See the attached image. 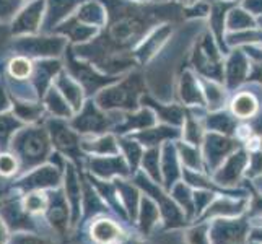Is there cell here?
<instances>
[{"mask_svg": "<svg viewBox=\"0 0 262 244\" xmlns=\"http://www.w3.org/2000/svg\"><path fill=\"white\" fill-rule=\"evenodd\" d=\"M12 148L20 160V168L23 171H28L31 166L39 165L48 157L49 140L42 129H23L18 130L13 137Z\"/></svg>", "mask_w": 262, "mask_h": 244, "instance_id": "1", "label": "cell"}, {"mask_svg": "<svg viewBox=\"0 0 262 244\" xmlns=\"http://www.w3.org/2000/svg\"><path fill=\"white\" fill-rule=\"evenodd\" d=\"M248 223L245 220H216L212 225V244H239L246 238Z\"/></svg>", "mask_w": 262, "mask_h": 244, "instance_id": "2", "label": "cell"}, {"mask_svg": "<svg viewBox=\"0 0 262 244\" xmlns=\"http://www.w3.org/2000/svg\"><path fill=\"white\" fill-rule=\"evenodd\" d=\"M60 181V174L57 168L52 166H42L34 169L33 173L26 174L20 183L18 187L23 189L25 192H31V191H41V189L46 187H56Z\"/></svg>", "mask_w": 262, "mask_h": 244, "instance_id": "3", "label": "cell"}, {"mask_svg": "<svg viewBox=\"0 0 262 244\" xmlns=\"http://www.w3.org/2000/svg\"><path fill=\"white\" fill-rule=\"evenodd\" d=\"M46 218L51 227L56 230L60 236H64V233L67 230V223H69V205H67V197L62 192L49 194Z\"/></svg>", "mask_w": 262, "mask_h": 244, "instance_id": "4", "label": "cell"}, {"mask_svg": "<svg viewBox=\"0 0 262 244\" xmlns=\"http://www.w3.org/2000/svg\"><path fill=\"white\" fill-rule=\"evenodd\" d=\"M92 238L99 244H111L121 239V230L111 220H96L92 225Z\"/></svg>", "mask_w": 262, "mask_h": 244, "instance_id": "5", "label": "cell"}, {"mask_svg": "<svg viewBox=\"0 0 262 244\" xmlns=\"http://www.w3.org/2000/svg\"><path fill=\"white\" fill-rule=\"evenodd\" d=\"M49 129L52 134V140L57 145L59 150L69 153V155H75L77 148V140L64 125H60L59 122H49Z\"/></svg>", "mask_w": 262, "mask_h": 244, "instance_id": "6", "label": "cell"}, {"mask_svg": "<svg viewBox=\"0 0 262 244\" xmlns=\"http://www.w3.org/2000/svg\"><path fill=\"white\" fill-rule=\"evenodd\" d=\"M42 4H33L28 8H25L21 15L16 18V23H13V31L16 33H28L36 28L39 20Z\"/></svg>", "mask_w": 262, "mask_h": 244, "instance_id": "7", "label": "cell"}, {"mask_svg": "<svg viewBox=\"0 0 262 244\" xmlns=\"http://www.w3.org/2000/svg\"><path fill=\"white\" fill-rule=\"evenodd\" d=\"M21 205L25 212H28L30 215L46 213L48 205H49V194H44L41 191H31L25 195Z\"/></svg>", "mask_w": 262, "mask_h": 244, "instance_id": "8", "label": "cell"}, {"mask_svg": "<svg viewBox=\"0 0 262 244\" xmlns=\"http://www.w3.org/2000/svg\"><path fill=\"white\" fill-rule=\"evenodd\" d=\"M66 192H67V201L70 202L72 205V223L77 225L78 223V218H80V186L77 184L75 181V174L69 171L67 174V181H66Z\"/></svg>", "mask_w": 262, "mask_h": 244, "instance_id": "9", "label": "cell"}, {"mask_svg": "<svg viewBox=\"0 0 262 244\" xmlns=\"http://www.w3.org/2000/svg\"><path fill=\"white\" fill-rule=\"evenodd\" d=\"M231 107H233V113L238 117H249L254 114L257 104H256V99L251 95H239L238 98H234Z\"/></svg>", "mask_w": 262, "mask_h": 244, "instance_id": "10", "label": "cell"}, {"mask_svg": "<svg viewBox=\"0 0 262 244\" xmlns=\"http://www.w3.org/2000/svg\"><path fill=\"white\" fill-rule=\"evenodd\" d=\"M8 72H10L12 78L25 80L31 75L33 64L26 57H15L10 60V64H8Z\"/></svg>", "mask_w": 262, "mask_h": 244, "instance_id": "11", "label": "cell"}, {"mask_svg": "<svg viewBox=\"0 0 262 244\" xmlns=\"http://www.w3.org/2000/svg\"><path fill=\"white\" fill-rule=\"evenodd\" d=\"M158 220V209L153 205L150 201H143L142 202V213H140V227L143 231H148L153 225Z\"/></svg>", "mask_w": 262, "mask_h": 244, "instance_id": "12", "label": "cell"}, {"mask_svg": "<svg viewBox=\"0 0 262 244\" xmlns=\"http://www.w3.org/2000/svg\"><path fill=\"white\" fill-rule=\"evenodd\" d=\"M18 168H20V160L16 155L0 153V176L10 178L18 173Z\"/></svg>", "mask_w": 262, "mask_h": 244, "instance_id": "13", "label": "cell"}, {"mask_svg": "<svg viewBox=\"0 0 262 244\" xmlns=\"http://www.w3.org/2000/svg\"><path fill=\"white\" fill-rule=\"evenodd\" d=\"M20 125L21 124L10 114L0 116V142H2L4 145H7V140L10 139V135L16 132V129L20 127Z\"/></svg>", "mask_w": 262, "mask_h": 244, "instance_id": "14", "label": "cell"}, {"mask_svg": "<svg viewBox=\"0 0 262 244\" xmlns=\"http://www.w3.org/2000/svg\"><path fill=\"white\" fill-rule=\"evenodd\" d=\"M245 205V202L241 204H230L228 201H222L219 204H215L213 207H210L207 210L205 216H210V215H238L239 212H243L241 207Z\"/></svg>", "mask_w": 262, "mask_h": 244, "instance_id": "15", "label": "cell"}, {"mask_svg": "<svg viewBox=\"0 0 262 244\" xmlns=\"http://www.w3.org/2000/svg\"><path fill=\"white\" fill-rule=\"evenodd\" d=\"M8 244H54V242L48 238L34 236V234H28V233H21V234H15V236L8 241Z\"/></svg>", "mask_w": 262, "mask_h": 244, "instance_id": "16", "label": "cell"}, {"mask_svg": "<svg viewBox=\"0 0 262 244\" xmlns=\"http://www.w3.org/2000/svg\"><path fill=\"white\" fill-rule=\"evenodd\" d=\"M16 114L23 121H34L39 116V107L30 103H21L16 104Z\"/></svg>", "mask_w": 262, "mask_h": 244, "instance_id": "17", "label": "cell"}, {"mask_svg": "<svg viewBox=\"0 0 262 244\" xmlns=\"http://www.w3.org/2000/svg\"><path fill=\"white\" fill-rule=\"evenodd\" d=\"M189 244H210V238L207 236V227H197L187 233Z\"/></svg>", "mask_w": 262, "mask_h": 244, "instance_id": "18", "label": "cell"}, {"mask_svg": "<svg viewBox=\"0 0 262 244\" xmlns=\"http://www.w3.org/2000/svg\"><path fill=\"white\" fill-rule=\"evenodd\" d=\"M18 4H20V0H0V16L13 15Z\"/></svg>", "mask_w": 262, "mask_h": 244, "instance_id": "19", "label": "cell"}, {"mask_svg": "<svg viewBox=\"0 0 262 244\" xmlns=\"http://www.w3.org/2000/svg\"><path fill=\"white\" fill-rule=\"evenodd\" d=\"M4 90H2V86H0V111H4L5 107L8 106V103H7V98H5V95L2 93Z\"/></svg>", "mask_w": 262, "mask_h": 244, "instance_id": "20", "label": "cell"}, {"mask_svg": "<svg viewBox=\"0 0 262 244\" xmlns=\"http://www.w3.org/2000/svg\"><path fill=\"white\" fill-rule=\"evenodd\" d=\"M5 241H7V231H5L4 223L0 221V244H5Z\"/></svg>", "mask_w": 262, "mask_h": 244, "instance_id": "21", "label": "cell"}, {"mask_svg": "<svg viewBox=\"0 0 262 244\" xmlns=\"http://www.w3.org/2000/svg\"><path fill=\"white\" fill-rule=\"evenodd\" d=\"M252 238H254V239H260V241H262V230L254 231V234H252Z\"/></svg>", "mask_w": 262, "mask_h": 244, "instance_id": "22", "label": "cell"}, {"mask_svg": "<svg viewBox=\"0 0 262 244\" xmlns=\"http://www.w3.org/2000/svg\"><path fill=\"white\" fill-rule=\"evenodd\" d=\"M124 244H139V242H135V241H127V242H124Z\"/></svg>", "mask_w": 262, "mask_h": 244, "instance_id": "23", "label": "cell"}]
</instances>
